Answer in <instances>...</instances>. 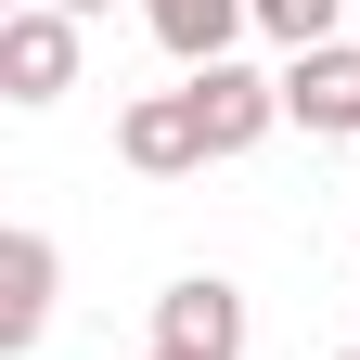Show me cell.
<instances>
[{
	"mask_svg": "<svg viewBox=\"0 0 360 360\" xmlns=\"http://www.w3.org/2000/svg\"><path fill=\"white\" fill-rule=\"evenodd\" d=\"M77 90V13H52V0H13L0 13V103H65Z\"/></svg>",
	"mask_w": 360,
	"mask_h": 360,
	"instance_id": "1",
	"label": "cell"
},
{
	"mask_svg": "<svg viewBox=\"0 0 360 360\" xmlns=\"http://www.w3.org/2000/svg\"><path fill=\"white\" fill-rule=\"evenodd\" d=\"M283 129H309V142H360V39L283 52Z\"/></svg>",
	"mask_w": 360,
	"mask_h": 360,
	"instance_id": "2",
	"label": "cell"
},
{
	"mask_svg": "<svg viewBox=\"0 0 360 360\" xmlns=\"http://www.w3.org/2000/svg\"><path fill=\"white\" fill-rule=\"evenodd\" d=\"M180 90H193V116H206V155H257L270 129H283V77H257L245 52L206 65V77H180Z\"/></svg>",
	"mask_w": 360,
	"mask_h": 360,
	"instance_id": "3",
	"label": "cell"
},
{
	"mask_svg": "<svg viewBox=\"0 0 360 360\" xmlns=\"http://www.w3.org/2000/svg\"><path fill=\"white\" fill-rule=\"evenodd\" d=\"M142 347H180V360H245V296L219 283V270H180L155 296V335Z\"/></svg>",
	"mask_w": 360,
	"mask_h": 360,
	"instance_id": "4",
	"label": "cell"
},
{
	"mask_svg": "<svg viewBox=\"0 0 360 360\" xmlns=\"http://www.w3.org/2000/svg\"><path fill=\"white\" fill-rule=\"evenodd\" d=\"M116 155L142 167V180H193V167H219V155H206V116H193V90H142V103L116 116Z\"/></svg>",
	"mask_w": 360,
	"mask_h": 360,
	"instance_id": "5",
	"label": "cell"
},
{
	"mask_svg": "<svg viewBox=\"0 0 360 360\" xmlns=\"http://www.w3.org/2000/svg\"><path fill=\"white\" fill-rule=\"evenodd\" d=\"M52 296H65L52 232H0V347H39V335H52Z\"/></svg>",
	"mask_w": 360,
	"mask_h": 360,
	"instance_id": "6",
	"label": "cell"
},
{
	"mask_svg": "<svg viewBox=\"0 0 360 360\" xmlns=\"http://www.w3.org/2000/svg\"><path fill=\"white\" fill-rule=\"evenodd\" d=\"M142 26L167 39L180 77H206V65H232V39L257 26V0H142Z\"/></svg>",
	"mask_w": 360,
	"mask_h": 360,
	"instance_id": "7",
	"label": "cell"
},
{
	"mask_svg": "<svg viewBox=\"0 0 360 360\" xmlns=\"http://www.w3.org/2000/svg\"><path fill=\"white\" fill-rule=\"evenodd\" d=\"M347 13H360V0H257V26L283 39V52H322V39H347Z\"/></svg>",
	"mask_w": 360,
	"mask_h": 360,
	"instance_id": "8",
	"label": "cell"
},
{
	"mask_svg": "<svg viewBox=\"0 0 360 360\" xmlns=\"http://www.w3.org/2000/svg\"><path fill=\"white\" fill-rule=\"evenodd\" d=\"M52 13H77V26H90V13H116V0H52Z\"/></svg>",
	"mask_w": 360,
	"mask_h": 360,
	"instance_id": "9",
	"label": "cell"
},
{
	"mask_svg": "<svg viewBox=\"0 0 360 360\" xmlns=\"http://www.w3.org/2000/svg\"><path fill=\"white\" fill-rule=\"evenodd\" d=\"M142 360H180V347H142Z\"/></svg>",
	"mask_w": 360,
	"mask_h": 360,
	"instance_id": "10",
	"label": "cell"
},
{
	"mask_svg": "<svg viewBox=\"0 0 360 360\" xmlns=\"http://www.w3.org/2000/svg\"><path fill=\"white\" fill-rule=\"evenodd\" d=\"M335 360H360V347H335Z\"/></svg>",
	"mask_w": 360,
	"mask_h": 360,
	"instance_id": "11",
	"label": "cell"
}]
</instances>
